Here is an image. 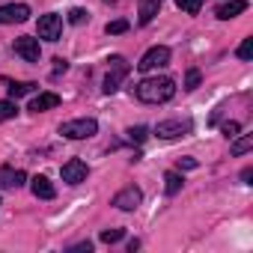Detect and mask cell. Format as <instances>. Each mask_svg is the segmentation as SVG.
Wrapping results in <instances>:
<instances>
[{
	"mask_svg": "<svg viewBox=\"0 0 253 253\" xmlns=\"http://www.w3.org/2000/svg\"><path fill=\"white\" fill-rule=\"evenodd\" d=\"M134 95L140 101H146V104H164V101H170L176 95V81L173 78H164V75L146 78V81H140L134 86Z\"/></svg>",
	"mask_w": 253,
	"mask_h": 253,
	"instance_id": "6da1fadb",
	"label": "cell"
},
{
	"mask_svg": "<svg viewBox=\"0 0 253 253\" xmlns=\"http://www.w3.org/2000/svg\"><path fill=\"white\" fill-rule=\"evenodd\" d=\"M95 131H98V122H95V119H86V116L60 125V134L69 137V140H86V137H92Z\"/></svg>",
	"mask_w": 253,
	"mask_h": 253,
	"instance_id": "7a4b0ae2",
	"label": "cell"
},
{
	"mask_svg": "<svg viewBox=\"0 0 253 253\" xmlns=\"http://www.w3.org/2000/svg\"><path fill=\"white\" fill-rule=\"evenodd\" d=\"M107 63H110V69H107V75H104V86H101V89H104V92L110 95V92H116V89H119V84H122L125 78H128L131 66L125 63L122 57H110Z\"/></svg>",
	"mask_w": 253,
	"mask_h": 253,
	"instance_id": "3957f363",
	"label": "cell"
},
{
	"mask_svg": "<svg viewBox=\"0 0 253 253\" xmlns=\"http://www.w3.org/2000/svg\"><path fill=\"white\" fill-rule=\"evenodd\" d=\"M167 63H170V48H167V45H155V48H149V51L143 54V60L137 63V69L149 75V72H155V69H164Z\"/></svg>",
	"mask_w": 253,
	"mask_h": 253,
	"instance_id": "277c9868",
	"label": "cell"
},
{
	"mask_svg": "<svg viewBox=\"0 0 253 253\" xmlns=\"http://www.w3.org/2000/svg\"><path fill=\"white\" fill-rule=\"evenodd\" d=\"M188 131H191L188 119H167V122H158V128H155L161 140H176V137H185Z\"/></svg>",
	"mask_w": 253,
	"mask_h": 253,
	"instance_id": "5b68a950",
	"label": "cell"
},
{
	"mask_svg": "<svg viewBox=\"0 0 253 253\" xmlns=\"http://www.w3.org/2000/svg\"><path fill=\"white\" fill-rule=\"evenodd\" d=\"M60 176H63V182H66V185H81V182H86L89 170H86V164H84V161L72 158V161H66V164L60 167Z\"/></svg>",
	"mask_w": 253,
	"mask_h": 253,
	"instance_id": "8992f818",
	"label": "cell"
},
{
	"mask_svg": "<svg viewBox=\"0 0 253 253\" xmlns=\"http://www.w3.org/2000/svg\"><path fill=\"white\" fill-rule=\"evenodd\" d=\"M140 200H143L140 188L128 185V188H122V191H119V194L113 197V206H116V209H122V211H134V209L140 206Z\"/></svg>",
	"mask_w": 253,
	"mask_h": 253,
	"instance_id": "52a82bcc",
	"label": "cell"
},
{
	"mask_svg": "<svg viewBox=\"0 0 253 253\" xmlns=\"http://www.w3.org/2000/svg\"><path fill=\"white\" fill-rule=\"evenodd\" d=\"M36 30H39V39H45V42H57L60 33H63V21H60V15H42Z\"/></svg>",
	"mask_w": 253,
	"mask_h": 253,
	"instance_id": "ba28073f",
	"label": "cell"
},
{
	"mask_svg": "<svg viewBox=\"0 0 253 253\" xmlns=\"http://www.w3.org/2000/svg\"><path fill=\"white\" fill-rule=\"evenodd\" d=\"M15 54L21 57V60H27V63H39V39H33V36H18L15 39Z\"/></svg>",
	"mask_w": 253,
	"mask_h": 253,
	"instance_id": "9c48e42d",
	"label": "cell"
},
{
	"mask_svg": "<svg viewBox=\"0 0 253 253\" xmlns=\"http://www.w3.org/2000/svg\"><path fill=\"white\" fill-rule=\"evenodd\" d=\"M30 18V6L27 3H6L0 6V24H21Z\"/></svg>",
	"mask_w": 253,
	"mask_h": 253,
	"instance_id": "30bf717a",
	"label": "cell"
},
{
	"mask_svg": "<svg viewBox=\"0 0 253 253\" xmlns=\"http://www.w3.org/2000/svg\"><path fill=\"white\" fill-rule=\"evenodd\" d=\"M244 9H247V0H226V3H220V6H217V12H214V15H217L220 21H229V18L241 15Z\"/></svg>",
	"mask_w": 253,
	"mask_h": 253,
	"instance_id": "8fae6325",
	"label": "cell"
},
{
	"mask_svg": "<svg viewBox=\"0 0 253 253\" xmlns=\"http://www.w3.org/2000/svg\"><path fill=\"white\" fill-rule=\"evenodd\" d=\"M24 173L21 170H12V167H0V188H21L24 185Z\"/></svg>",
	"mask_w": 253,
	"mask_h": 253,
	"instance_id": "7c38bea8",
	"label": "cell"
},
{
	"mask_svg": "<svg viewBox=\"0 0 253 253\" xmlns=\"http://www.w3.org/2000/svg\"><path fill=\"white\" fill-rule=\"evenodd\" d=\"M57 104H60V95H57V92H39V95L30 101V110H33V113H42V110L57 107Z\"/></svg>",
	"mask_w": 253,
	"mask_h": 253,
	"instance_id": "4fadbf2b",
	"label": "cell"
},
{
	"mask_svg": "<svg viewBox=\"0 0 253 253\" xmlns=\"http://www.w3.org/2000/svg\"><path fill=\"white\" fill-rule=\"evenodd\" d=\"M30 191H33V197H39V200H54V185L45 179V176H36L33 182H30Z\"/></svg>",
	"mask_w": 253,
	"mask_h": 253,
	"instance_id": "5bb4252c",
	"label": "cell"
},
{
	"mask_svg": "<svg viewBox=\"0 0 253 253\" xmlns=\"http://www.w3.org/2000/svg\"><path fill=\"white\" fill-rule=\"evenodd\" d=\"M161 9V0H140V24H149Z\"/></svg>",
	"mask_w": 253,
	"mask_h": 253,
	"instance_id": "9a60e30c",
	"label": "cell"
},
{
	"mask_svg": "<svg viewBox=\"0 0 253 253\" xmlns=\"http://www.w3.org/2000/svg\"><path fill=\"white\" fill-rule=\"evenodd\" d=\"M6 89H9V95H12V98H21V95L36 92V84H33V81H18V84H15V81H9V86H6Z\"/></svg>",
	"mask_w": 253,
	"mask_h": 253,
	"instance_id": "2e32d148",
	"label": "cell"
},
{
	"mask_svg": "<svg viewBox=\"0 0 253 253\" xmlns=\"http://www.w3.org/2000/svg\"><path fill=\"white\" fill-rule=\"evenodd\" d=\"M182 182H185V179H182L179 173H173V170H170V173L164 176V191H167L170 197H176V194L182 191Z\"/></svg>",
	"mask_w": 253,
	"mask_h": 253,
	"instance_id": "e0dca14e",
	"label": "cell"
},
{
	"mask_svg": "<svg viewBox=\"0 0 253 253\" xmlns=\"http://www.w3.org/2000/svg\"><path fill=\"white\" fill-rule=\"evenodd\" d=\"M253 149V134H244V137H238L235 143H232V155H244V152H250Z\"/></svg>",
	"mask_w": 253,
	"mask_h": 253,
	"instance_id": "ac0fdd59",
	"label": "cell"
},
{
	"mask_svg": "<svg viewBox=\"0 0 253 253\" xmlns=\"http://www.w3.org/2000/svg\"><path fill=\"white\" fill-rule=\"evenodd\" d=\"M18 113V104L15 101H0V122H3V119H12Z\"/></svg>",
	"mask_w": 253,
	"mask_h": 253,
	"instance_id": "d6986e66",
	"label": "cell"
},
{
	"mask_svg": "<svg viewBox=\"0 0 253 253\" xmlns=\"http://www.w3.org/2000/svg\"><path fill=\"white\" fill-rule=\"evenodd\" d=\"M176 6L182 12H188V15H197L200 12V0H176Z\"/></svg>",
	"mask_w": 253,
	"mask_h": 253,
	"instance_id": "ffe728a7",
	"label": "cell"
},
{
	"mask_svg": "<svg viewBox=\"0 0 253 253\" xmlns=\"http://www.w3.org/2000/svg\"><path fill=\"white\" fill-rule=\"evenodd\" d=\"M238 57H241V60H250V57H253V36H247V39L238 45Z\"/></svg>",
	"mask_w": 253,
	"mask_h": 253,
	"instance_id": "44dd1931",
	"label": "cell"
},
{
	"mask_svg": "<svg viewBox=\"0 0 253 253\" xmlns=\"http://www.w3.org/2000/svg\"><path fill=\"white\" fill-rule=\"evenodd\" d=\"M125 30H128V21H122V18H116V21L107 24V33H110V36H119V33H125Z\"/></svg>",
	"mask_w": 253,
	"mask_h": 253,
	"instance_id": "7402d4cb",
	"label": "cell"
},
{
	"mask_svg": "<svg viewBox=\"0 0 253 253\" xmlns=\"http://www.w3.org/2000/svg\"><path fill=\"white\" fill-rule=\"evenodd\" d=\"M200 86V72L197 69H188V75H185V89H197Z\"/></svg>",
	"mask_w": 253,
	"mask_h": 253,
	"instance_id": "603a6c76",
	"label": "cell"
},
{
	"mask_svg": "<svg viewBox=\"0 0 253 253\" xmlns=\"http://www.w3.org/2000/svg\"><path fill=\"white\" fill-rule=\"evenodd\" d=\"M122 235H125L122 229H104V232H101V241H104V244H113V241H119Z\"/></svg>",
	"mask_w": 253,
	"mask_h": 253,
	"instance_id": "cb8c5ba5",
	"label": "cell"
},
{
	"mask_svg": "<svg viewBox=\"0 0 253 253\" xmlns=\"http://www.w3.org/2000/svg\"><path fill=\"white\" fill-rule=\"evenodd\" d=\"M128 140L143 143V140H146V128H143V125H137V128H128Z\"/></svg>",
	"mask_w": 253,
	"mask_h": 253,
	"instance_id": "d4e9b609",
	"label": "cell"
},
{
	"mask_svg": "<svg viewBox=\"0 0 253 253\" xmlns=\"http://www.w3.org/2000/svg\"><path fill=\"white\" fill-rule=\"evenodd\" d=\"M69 21H72V24H84V21H86V12H84V9H72V12H69Z\"/></svg>",
	"mask_w": 253,
	"mask_h": 253,
	"instance_id": "484cf974",
	"label": "cell"
},
{
	"mask_svg": "<svg viewBox=\"0 0 253 253\" xmlns=\"http://www.w3.org/2000/svg\"><path fill=\"white\" fill-rule=\"evenodd\" d=\"M238 128H241L238 122H223V134H226V137H235V134H238Z\"/></svg>",
	"mask_w": 253,
	"mask_h": 253,
	"instance_id": "4316f807",
	"label": "cell"
},
{
	"mask_svg": "<svg viewBox=\"0 0 253 253\" xmlns=\"http://www.w3.org/2000/svg\"><path fill=\"white\" fill-rule=\"evenodd\" d=\"M54 63H57V66H54V75H60V72H66V69H69V63H66V60H60V57H57Z\"/></svg>",
	"mask_w": 253,
	"mask_h": 253,
	"instance_id": "83f0119b",
	"label": "cell"
},
{
	"mask_svg": "<svg viewBox=\"0 0 253 253\" xmlns=\"http://www.w3.org/2000/svg\"><path fill=\"white\" fill-rule=\"evenodd\" d=\"M179 164H182V167H185V170H194V167H197V161H194V158H182V161H179Z\"/></svg>",
	"mask_w": 253,
	"mask_h": 253,
	"instance_id": "f1b7e54d",
	"label": "cell"
},
{
	"mask_svg": "<svg viewBox=\"0 0 253 253\" xmlns=\"http://www.w3.org/2000/svg\"><path fill=\"white\" fill-rule=\"evenodd\" d=\"M104 3H113V0H104Z\"/></svg>",
	"mask_w": 253,
	"mask_h": 253,
	"instance_id": "f546056e",
	"label": "cell"
}]
</instances>
